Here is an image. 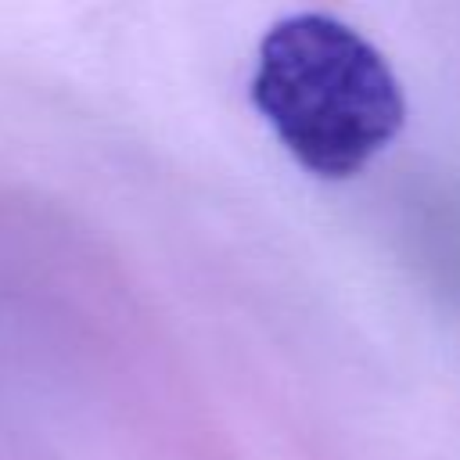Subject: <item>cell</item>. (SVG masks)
I'll return each mask as SVG.
<instances>
[{
    "instance_id": "cell-1",
    "label": "cell",
    "mask_w": 460,
    "mask_h": 460,
    "mask_svg": "<svg viewBox=\"0 0 460 460\" xmlns=\"http://www.w3.org/2000/svg\"><path fill=\"white\" fill-rule=\"evenodd\" d=\"M248 97L284 151L320 180L359 172L406 122V97L385 54L323 11L270 25Z\"/></svg>"
}]
</instances>
